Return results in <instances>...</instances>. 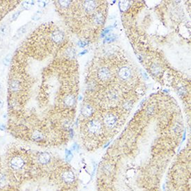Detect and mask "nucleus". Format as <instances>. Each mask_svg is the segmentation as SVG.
I'll return each instance as SVG.
<instances>
[{
  "instance_id": "nucleus-4",
  "label": "nucleus",
  "mask_w": 191,
  "mask_h": 191,
  "mask_svg": "<svg viewBox=\"0 0 191 191\" xmlns=\"http://www.w3.org/2000/svg\"><path fill=\"white\" fill-rule=\"evenodd\" d=\"M104 122L108 127H114L117 123V117L113 113L106 114L104 117Z\"/></svg>"
},
{
  "instance_id": "nucleus-1",
  "label": "nucleus",
  "mask_w": 191,
  "mask_h": 191,
  "mask_svg": "<svg viewBox=\"0 0 191 191\" xmlns=\"http://www.w3.org/2000/svg\"><path fill=\"white\" fill-rule=\"evenodd\" d=\"M26 164V159L22 156V154H18L13 156L9 161V167L14 171H19L20 169H22Z\"/></svg>"
},
{
  "instance_id": "nucleus-11",
  "label": "nucleus",
  "mask_w": 191,
  "mask_h": 191,
  "mask_svg": "<svg viewBox=\"0 0 191 191\" xmlns=\"http://www.w3.org/2000/svg\"><path fill=\"white\" fill-rule=\"evenodd\" d=\"M93 108L89 105H85L81 109V114L84 117H89L93 114Z\"/></svg>"
},
{
  "instance_id": "nucleus-6",
  "label": "nucleus",
  "mask_w": 191,
  "mask_h": 191,
  "mask_svg": "<svg viewBox=\"0 0 191 191\" xmlns=\"http://www.w3.org/2000/svg\"><path fill=\"white\" fill-rule=\"evenodd\" d=\"M31 139L34 142H41L45 139V135L40 130H34L30 136Z\"/></svg>"
},
{
  "instance_id": "nucleus-21",
  "label": "nucleus",
  "mask_w": 191,
  "mask_h": 191,
  "mask_svg": "<svg viewBox=\"0 0 191 191\" xmlns=\"http://www.w3.org/2000/svg\"><path fill=\"white\" fill-rule=\"evenodd\" d=\"M128 4H129L127 1H121V2L120 3V9H121L122 11H124V10H126L128 8Z\"/></svg>"
},
{
  "instance_id": "nucleus-2",
  "label": "nucleus",
  "mask_w": 191,
  "mask_h": 191,
  "mask_svg": "<svg viewBox=\"0 0 191 191\" xmlns=\"http://www.w3.org/2000/svg\"><path fill=\"white\" fill-rule=\"evenodd\" d=\"M64 38H65V35L63 32L59 29H55L50 33V39L54 44H61L63 42Z\"/></svg>"
},
{
  "instance_id": "nucleus-31",
  "label": "nucleus",
  "mask_w": 191,
  "mask_h": 191,
  "mask_svg": "<svg viewBox=\"0 0 191 191\" xmlns=\"http://www.w3.org/2000/svg\"><path fill=\"white\" fill-rule=\"evenodd\" d=\"M1 182L0 181V187H1Z\"/></svg>"
},
{
  "instance_id": "nucleus-23",
  "label": "nucleus",
  "mask_w": 191,
  "mask_h": 191,
  "mask_svg": "<svg viewBox=\"0 0 191 191\" xmlns=\"http://www.w3.org/2000/svg\"><path fill=\"white\" fill-rule=\"evenodd\" d=\"M116 40V37L114 36H110L108 37H107L105 39V41L106 42H111V41H113V40Z\"/></svg>"
},
{
  "instance_id": "nucleus-15",
  "label": "nucleus",
  "mask_w": 191,
  "mask_h": 191,
  "mask_svg": "<svg viewBox=\"0 0 191 191\" xmlns=\"http://www.w3.org/2000/svg\"><path fill=\"white\" fill-rule=\"evenodd\" d=\"M9 27L6 24H3L0 25V35L2 36H5L9 34Z\"/></svg>"
},
{
  "instance_id": "nucleus-30",
  "label": "nucleus",
  "mask_w": 191,
  "mask_h": 191,
  "mask_svg": "<svg viewBox=\"0 0 191 191\" xmlns=\"http://www.w3.org/2000/svg\"><path fill=\"white\" fill-rule=\"evenodd\" d=\"M1 83H0V92H1Z\"/></svg>"
},
{
  "instance_id": "nucleus-3",
  "label": "nucleus",
  "mask_w": 191,
  "mask_h": 191,
  "mask_svg": "<svg viewBox=\"0 0 191 191\" xmlns=\"http://www.w3.org/2000/svg\"><path fill=\"white\" fill-rule=\"evenodd\" d=\"M88 129L90 133L93 134H98L100 132L101 129H102V125H101L100 122L97 120H93L89 122V123L87 124Z\"/></svg>"
},
{
  "instance_id": "nucleus-27",
  "label": "nucleus",
  "mask_w": 191,
  "mask_h": 191,
  "mask_svg": "<svg viewBox=\"0 0 191 191\" xmlns=\"http://www.w3.org/2000/svg\"><path fill=\"white\" fill-rule=\"evenodd\" d=\"M6 128V126L5 124H0V129H1V130H3V131H5Z\"/></svg>"
},
{
  "instance_id": "nucleus-20",
  "label": "nucleus",
  "mask_w": 191,
  "mask_h": 191,
  "mask_svg": "<svg viewBox=\"0 0 191 191\" xmlns=\"http://www.w3.org/2000/svg\"><path fill=\"white\" fill-rule=\"evenodd\" d=\"M66 161H68V162H70V161H71L72 159H73V154H72L71 152L70 151V150H68V149H66Z\"/></svg>"
},
{
  "instance_id": "nucleus-22",
  "label": "nucleus",
  "mask_w": 191,
  "mask_h": 191,
  "mask_svg": "<svg viewBox=\"0 0 191 191\" xmlns=\"http://www.w3.org/2000/svg\"><path fill=\"white\" fill-rule=\"evenodd\" d=\"M20 13H21V11H17V12L15 13H13V15H12V19H11V21H15V20H16V19L18 18L19 15H20Z\"/></svg>"
},
{
  "instance_id": "nucleus-17",
  "label": "nucleus",
  "mask_w": 191,
  "mask_h": 191,
  "mask_svg": "<svg viewBox=\"0 0 191 191\" xmlns=\"http://www.w3.org/2000/svg\"><path fill=\"white\" fill-rule=\"evenodd\" d=\"M12 57H13V55L11 54H8L7 56H6V57L4 58V60H3L4 65L6 66H9V65H11Z\"/></svg>"
},
{
  "instance_id": "nucleus-32",
  "label": "nucleus",
  "mask_w": 191,
  "mask_h": 191,
  "mask_svg": "<svg viewBox=\"0 0 191 191\" xmlns=\"http://www.w3.org/2000/svg\"><path fill=\"white\" fill-rule=\"evenodd\" d=\"M70 191H71V190H70Z\"/></svg>"
},
{
  "instance_id": "nucleus-25",
  "label": "nucleus",
  "mask_w": 191,
  "mask_h": 191,
  "mask_svg": "<svg viewBox=\"0 0 191 191\" xmlns=\"http://www.w3.org/2000/svg\"><path fill=\"white\" fill-rule=\"evenodd\" d=\"M152 70L154 71V73H155V74H157L160 71L159 67L157 68V65H154V66H152Z\"/></svg>"
},
{
  "instance_id": "nucleus-10",
  "label": "nucleus",
  "mask_w": 191,
  "mask_h": 191,
  "mask_svg": "<svg viewBox=\"0 0 191 191\" xmlns=\"http://www.w3.org/2000/svg\"><path fill=\"white\" fill-rule=\"evenodd\" d=\"M119 76L122 79H126L131 76V70L127 67H123L119 71Z\"/></svg>"
},
{
  "instance_id": "nucleus-26",
  "label": "nucleus",
  "mask_w": 191,
  "mask_h": 191,
  "mask_svg": "<svg viewBox=\"0 0 191 191\" xmlns=\"http://www.w3.org/2000/svg\"><path fill=\"white\" fill-rule=\"evenodd\" d=\"M5 134H6L5 131H3V130L0 129V138H1V137H3V136H4Z\"/></svg>"
},
{
  "instance_id": "nucleus-7",
  "label": "nucleus",
  "mask_w": 191,
  "mask_h": 191,
  "mask_svg": "<svg viewBox=\"0 0 191 191\" xmlns=\"http://www.w3.org/2000/svg\"><path fill=\"white\" fill-rule=\"evenodd\" d=\"M76 98L75 96L73 94H68L63 99V104L65 107L71 108L75 104Z\"/></svg>"
},
{
  "instance_id": "nucleus-13",
  "label": "nucleus",
  "mask_w": 191,
  "mask_h": 191,
  "mask_svg": "<svg viewBox=\"0 0 191 191\" xmlns=\"http://www.w3.org/2000/svg\"><path fill=\"white\" fill-rule=\"evenodd\" d=\"M96 6V3L93 1H85L83 2V7L87 11H92Z\"/></svg>"
},
{
  "instance_id": "nucleus-28",
  "label": "nucleus",
  "mask_w": 191,
  "mask_h": 191,
  "mask_svg": "<svg viewBox=\"0 0 191 191\" xmlns=\"http://www.w3.org/2000/svg\"><path fill=\"white\" fill-rule=\"evenodd\" d=\"M85 45H86V43H85V42H83V41H80L79 42V45L81 47H84Z\"/></svg>"
},
{
  "instance_id": "nucleus-8",
  "label": "nucleus",
  "mask_w": 191,
  "mask_h": 191,
  "mask_svg": "<svg viewBox=\"0 0 191 191\" xmlns=\"http://www.w3.org/2000/svg\"><path fill=\"white\" fill-rule=\"evenodd\" d=\"M62 179L66 184H71V183H73L75 181V177L72 171L67 170L63 173V174H62Z\"/></svg>"
},
{
  "instance_id": "nucleus-16",
  "label": "nucleus",
  "mask_w": 191,
  "mask_h": 191,
  "mask_svg": "<svg viewBox=\"0 0 191 191\" xmlns=\"http://www.w3.org/2000/svg\"><path fill=\"white\" fill-rule=\"evenodd\" d=\"M34 1H25L22 3V9L24 10H29L32 8L33 5H34Z\"/></svg>"
},
{
  "instance_id": "nucleus-12",
  "label": "nucleus",
  "mask_w": 191,
  "mask_h": 191,
  "mask_svg": "<svg viewBox=\"0 0 191 191\" xmlns=\"http://www.w3.org/2000/svg\"><path fill=\"white\" fill-rule=\"evenodd\" d=\"M29 29V24H24V26H22L19 28L18 30L16 32V34L15 35V37L17 39H18L19 38H20L21 36H23L24 34H26L27 30H28Z\"/></svg>"
},
{
  "instance_id": "nucleus-14",
  "label": "nucleus",
  "mask_w": 191,
  "mask_h": 191,
  "mask_svg": "<svg viewBox=\"0 0 191 191\" xmlns=\"http://www.w3.org/2000/svg\"><path fill=\"white\" fill-rule=\"evenodd\" d=\"M94 21L97 24H103L104 23V17L102 13L98 12L95 14L94 17Z\"/></svg>"
},
{
  "instance_id": "nucleus-9",
  "label": "nucleus",
  "mask_w": 191,
  "mask_h": 191,
  "mask_svg": "<svg viewBox=\"0 0 191 191\" xmlns=\"http://www.w3.org/2000/svg\"><path fill=\"white\" fill-rule=\"evenodd\" d=\"M98 77L102 80H107L111 77L110 70L106 67H103L98 72Z\"/></svg>"
},
{
  "instance_id": "nucleus-19",
  "label": "nucleus",
  "mask_w": 191,
  "mask_h": 191,
  "mask_svg": "<svg viewBox=\"0 0 191 191\" xmlns=\"http://www.w3.org/2000/svg\"><path fill=\"white\" fill-rule=\"evenodd\" d=\"M42 15V11H37V12L35 13V14L32 16V20H34V21L38 20V19H40V17H41Z\"/></svg>"
},
{
  "instance_id": "nucleus-5",
  "label": "nucleus",
  "mask_w": 191,
  "mask_h": 191,
  "mask_svg": "<svg viewBox=\"0 0 191 191\" xmlns=\"http://www.w3.org/2000/svg\"><path fill=\"white\" fill-rule=\"evenodd\" d=\"M38 161L42 165H47L51 161V155L47 152H41L38 156Z\"/></svg>"
},
{
  "instance_id": "nucleus-18",
  "label": "nucleus",
  "mask_w": 191,
  "mask_h": 191,
  "mask_svg": "<svg viewBox=\"0 0 191 191\" xmlns=\"http://www.w3.org/2000/svg\"><path fill=\"white\" fill-rule=\"evenodd\" d=\"M73 1H58V4L63 9H67L70 6Z\"/></svg>"
},
{
  "instance_id": "nucleus-29",
  "label": "nucleus",
  "mask_w": 191,
  "mask_h": 191,
  "mask_svg": "<svg viewBox=\"0 0 191 191\" xmlns=\"http://www.w3.org/2000/svg\"><path fill=\"white\" fill-rule=\"evenodd\" d=\"M4 102L3 100L0 99V109H1L4 107Z\"/></svg>"
},
{
  "instance_id": "nucleus-24",
  "label": "nucleus",
  "mask_w": 191,
  "mask_h": 191,
  "mask_svg": "<svg viewBox=\"0 0 191 191\" xmlns=\"http://www.w3.org/2000/svg\"><path fill=\"white\" fill-rule=\"evenodd\" d=\"M47 3H48L47 1H40L38 2V6L41 8H45V6L46 4Z\"/></svg>"
}]
</instances>
